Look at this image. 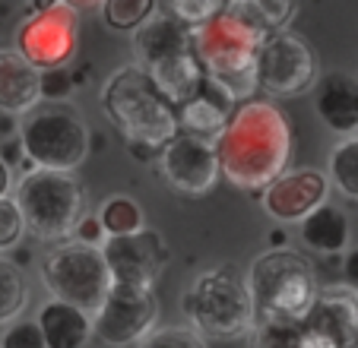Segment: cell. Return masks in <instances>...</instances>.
Listing matches in <instances>:
<instances>
[{
	"mask_svg": "<svg viewBox=\"0 0 358 348\" xmlns=\"http://www.w3.org/2000/svg\"><path fill=\"white\" fill-rule=\"evenodd\" d=\"M0 348H48L45 335H41L35 320H10L3 335H0Z\"/></svg>",
	"mask_w": 358,
	"mask_h": 348,
	"instance_id": "f546056e",
	"label": "cell"
},
{
	"mask_svg": "<svg viewBox=\"0 0 358 348\" xmlns=\"http://www.w3.org/2000/svg\"><path fill=\"white\" fill-rule=\"evenodd\" d=\"M244 339L248 348H298V323L254 320Z\"/></svg>",
	"mask_w": 358,
	"mask_h": 348,
	"instance_id": "484cf974",
	"label": "cell"
},
{
	"mask_svg": "<svg viewBox=\"0 0 358 348\" xmlns=\"http://www.w3.org/2000/svg\"><path fill=\"white\" fill-rule=\"evenodd\" d=\"M136 348H206L194 326H156Z\"/></svg>",
	"mask_w": 358,
	"mask_h": 348,
	"instance_id": "83f0119b",
	"label": "cell"
},
{
	"mask_svg": "<svg viewBox=\"0 0 358 348\" xmlns=\"http://www.w3.org/2000/svg\"><path fill=\"white\" fill-rule=\"evenodd\" d=\"M352 348H358V345H352Z\"/></svg>",
	"mask_w": 358,
	"mask_h": 348,
	"instance_id": "74e56055",
	"label": "cell"
},
{
	"mask_svg": "<svg viewBox=\"0 0 358 348\" xmlns=\"http://www.w3.org/2000/svg\"><path fill=\"white\" fill-rule=\"evenodd\" d=\"M264 38L266 35L225 10L190 26V41L203 73L219 82L235 101L257 92V48Z\"/></svg>",
	"mask_w": 358,
	"mask_h": 348,
	"instance_id": "3957f363",
	"label": "cell"
},
{
	"mask_svg": "<svg viewBox=\"0 0 358 348\" xmlns=\"http://www.w3.org/2000/svg\"><path fill=\"white\" fill-rule=\"evenodd\" d=\"M99 222H101V228H105L108 238L111 235H130V231L146 228L140 203L130 200V196H111V200H105L99 209Z\"/></svg>",
	"mask_w": 358,
	"mask_h": 348,
	"instance_id": "cb8c5ba5",
	"label": "cell"
},
{
	"mask_svg": "<svg viewBox=\"0 0 358 348\" xmlns=\"http://www.w3.org/2000/svg\"><path fill=\"white\" fill-rule=\"evenodd\" d=\"M13 187V174H10V161L0 155V196H7Z\"/></svg>",
	"mask_w": 358,
	"mask_h": 348,
	"instance_id": "e575fe53",
	"label": "cell"
},
{
	"mask_svg": "<svg viewBox=\"0 0 358 348\" xmlns=\"http://www.w3.org/2000/svg\"><path fill=\"white\" fill-rule=\"evenodd\" d=\"M101 108L136 152H159L178 133V108L140 67H121L101 86Z\"/></svg>",
	"mask_w": 358,
	"mask_h": 348,
	"instance_id": "7a4b0ae2",
	"label": "cell"
},
{
	"mask_svg": "<svg viewBox=\"0 0 358 348\" xmlns=\"http://www.w3.org/2000/svg\"><path fill=\"white\" fill-rule=\"evenodd\" d=\"M231 114H235V99L203 73L196 89L178 105V127H181V133H190L196 140L216 143V136L231 121Z\"/></svg>",
	"mask_w": 358,
	"mask_h": 348,
	"instance_id": "e0dca14e",
	"label": "cell"
},
{
	"mask_svg": "<svg viewBox=\"0 0 358 348\" xmlns=\"http://www.w3.org/2000/svg\"><path fill=\"white\" fill-rule=\"evenodd\" d=\"M29 301V288L26 279H22L20 266L10 263L7 256H0V326L22 314Z\"/></svg>",
	"mask_w": 358,
	"mask_h": 348,
	"instance_id": "d4e9b609",
	"label": "cell"
},
{
	"mask_svg": "<svg viewBox=\"0 0 358 348\" xmlns=\"http://www.w3.org/2000/svg\"><path fill=\"white\" fill-rule=\"evenodd\" d=\"M16 51L38 70L67 67L76 54V10L61 0L32 13L16 32Z\"/></svg>",
	"mask_w": 358,
	"mask_h": 348,
	"instance_id": "4fadbf2b",
	"label": "cell"
},
{
	"mask_svg": "<svg viewBox=\"0 0 358 348\" xmlns=\"http://www.w3.org/2000/svg\"><path fill=\"white\" fill-rule=\"evenodd\" d=\"M349 215L336 203L324 200L301 219V241L317 254H343L349 247Z\"/></svg>",
	"mask_w": 358,
	"mask_h": 348,
	"instance_id": "44dd1931",
	"label": "cell"
},
{
	"mask_svg": "<svg viewBox=\"0 0 358 348\" xmlns=\"http://www.w3.org/2000/svg\"><path fill=\"white\" fill-rule=\"evenodd\" d=\"M314 111L333 133H358V80L343 70H330L314 80Z\"/></svg>",
	"mask_w": 358,
	"mask_h": 348,
	"instance_id": "ac0fdd59",
	"label": "cell"
},
{
	"mask_svg": "<svg viewBox=\"0 0 358 348\" xmlns=\"http://www.w3.org/2000/svg\"><path fill=\"white\" fill-rule=\"evenodd\" d=\"M22 235H26V222H22V212L16 206L13 194L0 196V254L20 247Z\"/></svg>",
	"mask_w": 358,
	"mask_h": 348,
	"instance_id": "f1b7e54d",
	"label": "cell"
},
{
	"mask_svg": "<svg viewBox=\"0 0 358 348\" xmlns=\"http://www.w3.org/2000/svg\"><path fill=\"white\" fill-rule=\"evenodd\" d=\"M222 10L257 29L260 35H270L276 29H285L295 13V0H225Z\"/></svg>",
	"mask_w": 358,
	"mask_h": 348,
	"instance_id": "7402d4cb",
	"label": "cell"
},
{
	"mask_svg": "<svg viewBox=\"0 0 358 348\" xmlns=\"http://www.w3.org/2000/svg\"><path fill=\"white\" fill-rule=\"evenodd\" d=\"M64 3H67V7H73L76 13H80V10H92V7H101L105 0H64Z\"/></svg>",
	"mask_w": 358,
	"mask_h": 348,
	"instance_id": "d590c367",
	"label": "cell"
},
{
	"mask_svg": "<svg viewBox=\"0 0 358 348\" xmlns=\"http://www.w3.org/2000/svg\"><path fill=\"white\" fill-rule=\"evenodd\" d=\"M105 228H101L99 215H83V222L76 225L73 231V241H83V244H92V247H101L105 244Z\"/></svg>",
	"mask_w": 358,
	"mask_h": 348,
	"instance_id": "d6a6232c",
	"label": "cell"
},
{
	"mask_svg": "<svg viewBox=\"0 0 358 348\" xmlns=\"http://www.w3.org/2000/svg\"><path fill=\"white\" fill-rule=\"evenodd\" d=\"M41 101V70L16 48L0 51V111L26 114Z\"/></svg>",
	"mask_w": 358,
	"mask_h": 348,
	"instance_id": "d6986e66",
	"label": "cell"
},
{
	"mask_svg": "<svg viewBox=\"0 0 358 348\" xmlns=\"http://www.w3.org/2000/svg\"><path fill=\"white\" fill-rule=\"evenodd\" d=\"M264 209L276 222H301L314 206L327 200L330 177L314 168H295V171L276 174L264 190Z\"/></svg>",
	"mask_w": 358,
	"mask_h": 348,
	"instance_id": "9a60e30c",
	"label": "cell"
},
{
	"mask_svg": "<svg viewBox=\"0 0 358 348\" xmlns=\"http://www.w3.org/2000/svg\"><path fill=\"white\" fill-rule=\"evenodd\" d=\"M159 168L169 187L181 196H206L216 187L219 159L216 146L206 140H196L178 130L162 149H159Z\"/></svg>",
	"mask_w": 358,
	"mask_h": 348,
	"instance_id": "5bb4252c",
	"label": "cell"
},
{
	"mask_svg": "<svg viewBox=\"0 0 358 348\" xmlns=\"http://www.w3.org/2000/svg\"><path fill=\"white\" fill-rule=\"evenodd\" d=\"M159 320V301L152 291H136V288L111 285L108 298L92 314V335H99L111 348L140 345Z\"/></svg>",
	"mask_w": 358,
	"mask_h": 348,
	"instance_id": "7c38bea8",
	"label": "cell"
},
{
	"mask_svg": "<svg viewBox=\"0 0 358 348\" xmlns=\"http://www.w3.org/2000/svg\"><path fill=\"white\" fill-rule=\"evenodd\" d=\"M101 254L108 263L111 285L117 288H136V291H152L169 260V247H165L159 231H130V235H111L101 244Z\"/></svg>",
	"mask_w": 358,
	"mask_h": 348,
	"instance_id": "8fae6325",
	"label": "cell"
},
{
	"mask_svg": "<svg viewBox=\"0 0 358 348\" xmlns=\"http://www.w3.org/2000/svg\"><path fill=\"white\" fill-rule=\"evenodd\" d=\"M67 92H70L67 70H64V67L41 70V99H64Z\"/></svg>",
	"mask_w": 358,
	"mask_h": 348,
	"instance_id": "1f68e13d",
	"label": "cell"
},
{
	"mask_svg": "<svg viewBox=\"0 0 358 348\" xmlns=\"http://www.w3.org/2000/svg\"><path fill=\"white\" fill-rule=\"evenodd\" d=\"M20 146L35 168L73 171L89 152V130L70 105H32L22 114Z\"/></svg>",
	"mask_w": 358,
	"mask_h": 348,
	"instance_id": "ba28073f",
	"label": "cell"
},
{
	"mask_svg": "<svg viewBox=\"0 0 358 348\" xmlns=\"http://www.w3.org/2000/svg\"><path fill=\"white\" fill-rule=\"evenodd\" d=\"M330 181L343 196L358 203V133H349L330 152Z\"/></svg>",
	"mask_w": 358,
	"mask_h": 348,
	"instance_id": "603a6c76",
	"label": "cell"
},
{
	"mask_svg": "<svg viewBox=\"0 0 358 348\" xmlns=\"http://www.w3.org/2000/svg\"><path fill=\"white\" fill-rule=\"evenodd\" d=\"M219 171L238 190L257 194L282 174L292 152V133L282 111L270 101H248L216 136Z\"/></svg>",
	"mask_w": 358,
	"mask_h": 348,
	"instance_id": "6da1fadb",
	"label": "cell"
},
{
	"mask_svg": "<svg viewBox=\"0 0 358 348\" xmlns=\"http://www.w3.org/2000/svg\"><path fill=\"white\" fill-rule=\"evenodd\" d=\"M134 54L136 64L175 101V108L203 80V67L190 41V26L175 13H149L134 29Z\"/></svg>",
	"mask_w": 358,
	"mask_h": 348,
	"instance_id": "277c9868",
	"label": "cell"
},
{
	"mask_svg": "<svg viewBox=\"0 0 358 348\" xmlns=\"http://www.w3.org/2000/svg\"><path fill=\"white\" fill-rule=\"evenodd\" d=\"M248 288L254 317L270 323H301L317 298L314 266L289 247L266 250L250 263Z\"/></svg>",
	"mask_w": 358,
	"mask_h": 348,
	"instance_id": "5b68a950",
	"label": "cell"
},
{
	"mask_svg": "<svg viewBox=\"0 0 358 348\" xmlns=\"http://www.w3.org/2000/svg\"><path fill=\"white\" fill-rule=\"evenodd\" d=\"M343 275L352 288H358V247H352L345 254V263H343Z\"/></svg>",
	"mask_w": 358,
	"mask_h": 348,
	"instance_id": "836d02e7",
	"label": "cell"
},
{
	"mask_svg": "<svg viewBox=\"0 0 358 348\" xmlns=\"http://www.w3.org/2000/svg\"><path fill=\"white\" fill-rule=\"evenodd\" d=\"M301 326L320 333L336 348L358 345V288L339 285V288H317L308 317Z\"/></svg>",
	"mask_w": 358,
	"mask_h": 348,
	"instance_id": "2e32d148",
	"label": "cell"
},
{
	"mask_svg": "<svg viewBox=\"0 0 358 348\" xmlns=\"http://www.w3.org/2000/svg\"><path fill=\"white\" fill-rule=\"evenodd\" d=\"M41 282L51 298L70 301L89 314H95L111 291V273L101 247L83 241H70L51 250L41 260Z\"/></svg>",
	"mask_w": 358,
	"mask_h": 348,
	"instance_id": "9c48e42d",
	"label": "cell"
},
{
	"mask_svg": "<svg viewBox=\"0 0 358 348\" xmlns=\"http://www.w3.org/2000/svg\"><path fill=\"white\" fill-rule=\"evenodd\" d=\"M13 200L22 212L26 231L41 241H70L86 215V190L73 171L32 168L16 184Z\"/></svg>",
	"mask_w": 358,
	"mask_h": 348,
	"instance_id": "8992f818",
	"label": "cell"
},
{
	"mask_svg": "<svg viewBox=\"0 0 358 348\" xmlns=\"http://www.w3.org/2000/svg\"><path fill=\"white\" fill-rule=\"evenodd\" d=\"M35 323H38L48 348H86V342L92 339V314L70 301H61V298L41 304Z\"/></svg>",
	"mask_w": 358,
	"mask_h": 348,
	"instance_id": "ffe728a7",
	"label": "cell"
},
{
	"mask_svg": "<svg viewBox=\"0 0 358 348\" xmlns=\"http://www.w3.org/2000/svg\"><path fill=\"white\" fill-rule=\"evenodd\" d=\"M184 317L203 339H241L254 326V301L248 279L231 266L196 275L184 295Z\"/></svg>",
	"mask_w": 358,
	"mask_h": 348,
	"instance_id": "52a82bcc",
	"label": "cell"
},
{
	"mask_svg": "<svg viewBox=\"0 0 358 348\" xmlns=\"http://www.w3.org/2000/svg\"><path fill=\"white\" fill-rule=\"evenodd\" d=\"M169 3H171V13L181 22H187V26L206 22L210 16H216L225 7V0H169Z\"/></svg>",
	"mask_w": 358,
	"mask_h": 348,
	"instance_id": "4dcf8cb0",
	"label": "cell"
},
{
	"mask_svg": "<svg viewBox=\"0 0 358 348\" xmlns=\"http://www.w3.org/2000/svg\"><path fill=\"white\" fill-rule=\"evenodd\" d=\"M101 10H105V22H108L111 29L130 32V29H136L156 10V0H105Z\"/></svg>",
	"mask_w": 358,
	"mask_h": 348,
	"instance_id": "4316f807",
	"label": "cell"
},
{
	"mask_svg": "<svg viewBox=\"0 0 358 348\" xmlns=\"http://www.w3.org/2000/svg\"><path fill=\"white\" fill-rule=\"evenodd\" d=\"M55 3H61V0H29V13H38V10H48Z\"/></svg>",
	"mask_w": 358,
	"mask_h": 348,
	"instance_id": "8d00e7d4",
	"label": "cell"
},
{
	"mask_svg": "<svg viewBox=\"0 0 358 348\" xmlns=\"http://www.w3.org/2000/svg\"><path fill=\"white\" fill-rule=\"evenodd\" d=\"M317 80V57L311 45L298 38L295 32L276 29L270 32L257 48V89L276 95V99H292L314 86Z\"/></svg>",
	"mask_w": 358,
	"mask_h": 348,
	"instance_id": "30bf717a",
	"label": "cell"
}]
</instances>
